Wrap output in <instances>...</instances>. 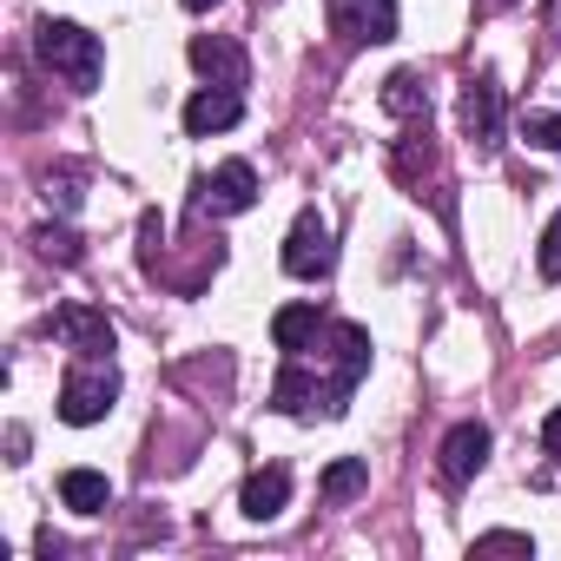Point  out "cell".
I'll return each mask as SVG.
<instances>
[{"mask_svg": "<svg viewBox=\"0 0 561 561\" xmlns=\"http://www.w3.org/2000/svg\"><path fill=\"white\" fill-rule=\"evenodd\" d=\"M34 54H41V67L60 73L73 93H93L100 73H106V47H100V34H87L80 21H41Z\"/></svg>", "mask_w": 561, "mask_h": 561, "instance_id": "obj_1", "label": "cell"}, {"mask_svg": "<svg viewBox=\"0 0 561 561\" xmlns=\"http://www.w3.org/2000/svg\"><path fill=\"white\" fill-rule=\"evenodd\" d=\"M113 403H119V370H113V357H80V364L67 370V383H60V416H67L73 430H87V423H106Z\"/></svg>", "mask_w": 561, "mask_h": 561, "instance_id": "obj_2", "label": "cell"}, {"mask_svg": "<svg viewBox=\"0 0 561 561\" xmlns=\"http://www.w3.org/2000/svg\"><path fill=\"white\" fill-rule=\"evenodd\" d=\"M285 271H291V277H305V285H318V277H331V271H337L331 218H324L318 205H305V211L291 218V231H285Z\"/></svg>", "mask_w": 561, "mask_h": 561, "instance_id": "obj_3", "label": "cell"}, {"mask_svg": "<svg viewBox=\"0 0 561 561\" xmlns=\"http://www.w3.org/2000/svg\"><path fill=\"white\" fill-rule=\"evenodd\" d=\"M324 27L344 47H383L397 41V0H324Z\"/></svg>", "mask_w": 561, "mask_h": 561, "instance_id": "obj_4", "label": "cell"}, {"mask_svg": "<svg viewBox=\"0 0 561 561\" xmlns=\"http://www.w3.org/2000/svg\"><path fill=\"white\" fill-rule=\"evenodd\" d=\"M251 205H257V172H251L244 159H225L218 172L198 179V211H205V218H238V211H251Z\"/></svg>", "mask_w": 561, "mask_h": 561, "instance_id": "obj_5", "label": "cell"}, {"mask_svg": "<svg viewBox=\"0 0 561 561\" xmlns=\"http://www.w3.org/2000/svg\"><path fill=\"white\" fill-rule=\"evenodd\" d=\"M47 331H54L67 351H80V357H113V344H119L113 318L93 311V305H60V311L47 318Z\"/></svg>", "mask_w": 561, "mask_h": 561, "instance_id": "obj_6", "label": "cell"}, {"mask_svg": "<svg viewBox=\"0 0 561 561\" xmlns=\"http://www.w3.org/2000/svg\"><path fill=\"white\" fill-rule=\"evenodd\" d=\"M462 139L476 152H495L502 146V87L495 80H469L462 87Z\"/></svg>", "mask_w": 561, "mask_h": 561, "instance_id": "obj_7", "label": "cell"}, {"mask_svg": "<svg viewBox=\"0 0 561 561\" xmlns=\"http://www.w3.org/2000/svg\"><path fill=\"white\" fill-rule=\"evenodd\" d=\"M185 54H192V67H198L211 87H244V80H251V60H244V47H238V41H225V34H198Z\"/></svg>", "mask_w": 561, "mask_h": 561, "instance_id": "obj_8", "label": "cell"}, {"mask_svg": "<svg viewBox=\"0 0 561 561\" xmlns=\"http://www.w3.org/2000/svg\"><path fill=\"white\" fill-rule=\"evenodd\" d=\"M238 119H244V100H238V87H205V93H192V100H185V133H192V139L231 133Z\"/></svg>", "mask_w": 561, "mask_h": 561, "instance_id": "obj_9", "label": "cell"}, {"mask_svg": "<svg viewBox=\"0 0 561 561\" xmlns=\"http://www.w3.org/2000/svg\"><path fill=\"white\" fill-rule=\"evenodd\" d=\"M482 462H489V430H482V423H456V430L443 436V462H436V469H443V482H449V489H462Z\"/></svg>", "mask_w": 561, "mask_h": 561, "instance_id": "obj_10", "label": "cell"}, {"mask_svg": "<svg viewBox=\"0 0 561 561\" xmlns=\"http://www.w3.org/2000/svg\"><path fill=\"white\" fill-rule=\"evenodd\" d=\"M285 502H291V469H285V462H271V469H251V476H244V489H238V508H244L251 522H271V515H285Z\"/></svg>", "mask_w": 561, "mask_h": 561, "instance_id": "obj_11", "label": "cell"}, {"mask_svg": "<svg viewBox=\"0 0 561 561\" xmlns=\"http://www.w3.org/2000/svg\"><path fill=\"white\" fill-rule=\"evenodd\" d=\"M318 337H324V311L318 305H285V311L271 318V344L285 351V357H305Z\"/></svg>", "mask_w": 561, "mask_h": 561, "instance_id": "obj_12", "label": "cell"}, {"mask_svg": "<svg viewBox=\"0 0 561 561\" xmlns=\"http://www.w3.org/2000/svg\"><path fill=\"white\" fill-rule=\"evenodd\" d=\"M60 502H67L73 515H106V508H113V482H106L100 469H67V476H60Z\"/></svg>", "mask_w": 561, "mask_h": 561, "instance_id": "obj_13", "label": "cell"}, {"mask_svg": "<svg viewBox=\"0 0 561 561\" xmlns=\"http://www.w3.org/2000/svg\"><path fill=\"white\" fill-rule=\"evenodd\" d=\"M364 489H370V462H364V456H337V462L318 476V495H324V502H357Z\"/></svg>", "mask_w": 561, "mask_h": 561, "instance_id": "obj_14", "label": "cell"}, {"mask_svg": "<svg viewBox=\"0 0 561 561\" xmlns=\"http://www.w3.org/2000/svg\"><path fill=\"white\" fill-rule=\"evenodd\" d=\"M383 106H390L397 119H430V87H423L416 73H390V80H383Z\"/></svg>", "mask_w": 561, "mask_h": 561, "instance_id": "obj_15", "label": "cell"}, {"mask_svg": "<svg viewBox=\"0 0 561 561\" xmlns=\"http://www.w3.org/2000/svg\"><path fill=\"white\" fill-rule=\"evenodd\" d=\"M34 244H41L47 257H60V264H80V238H73L67 225H41V231H34Z\"/></svg>", "mask_w": 561, "mask_h": 561, "instance_id": "obj_16", "label": "cell"}, {"mask_svg": "<svg viewBox=\"0 0 561 561\" xmlns=\"http://www.w3.org/2000/svg\"><path fill=\"white\" fill-rule=\"evenodd\" d=\"M522 139L541 152H561V119L554 113H522Z\"/></svg>", "mask_w": 561, "mask_h": 561, "instance_id": "obj_17", "label": "cell"}, {"mask_svg": "<svg viewBox=\"0 0 561 561\" xmlns=\"http://www.w3.org/2000/svg\"><path fill=\"white\" fill-rule=\"evenodd\" d=\"M535 264H541V277H548V285H561V211L548 218V231H541V251H535Z\"/></svg>", "mask_w": 561, "mask_h": 561, "instance_id": "obj_18", "label": "cell"}, {"mask_svg": "<svg viewBox=\"0 0 561 561\" xmlns=\"http://www.w3.org/2000/svg\"><path fill=\"white\" fill-rule=\"evenodd\" d=\"M476 554H535V541L515 528H489V535H476Z\"/></svg>", "mask_w": 561, "mask_h": 561, "instance_id": "obj_19", "label": "cell"}, {"mask_svg": "<svg viewBox=\"0 0 561 561\" xmlns=\"http://www.w3.org/2000/svg\"><path fill=\"white\" fill-rule=\"evenodd\" d=\"M47 205H60V211H73V205H80V172H73V165L47 172Z\"/></svg>", "mask_w": 561, "mask_h": 561, "instance_id": "obj_20", "label": "cell"}, {"mask_svg": "<svg viewBox=\"0 0 561 561\" xmlns=\"http://www.w3.org/2000/svg\"><path fill=\"white\" fill-rule=\"evenodd\" d=\"M541 449L561 462V403H554V410H548V423H541Z\"/></svg>", "mask_w": 561, "mask_h": 561, "instance_id": "obj_21", "label": "cell"}, {"mask_svg": "<svg viewBox=\"0 0 561 561\" xmlns=\"http://www.w3.org/2000/svg\"><path fill=\"white\" fill-rule=\"evenodd\" d=\"M179 8H192V14H205V8H218V0H179Z\"/></svg>", "mask_w": 561, "mask_h": 561, "instance_id": "obj_22", "label": "cell"}]
</instances>
